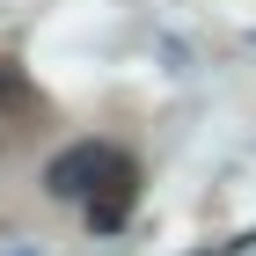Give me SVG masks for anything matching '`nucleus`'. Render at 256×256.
<instances>
[{
    "instance_id": "obj_1",
    "label": "nucleus",
    "mask_w": 256,
    "mask_h": 256,
    "mask_svg": "<svg viewBox=\"0 0 256 256\" xmlns=\"http://www.w3.org/2000/svg\"><path fill=\"white\" fill-rule=\"evenodd\" d=\"M102 190H88V227H96V234H118L124 227V212H132V190H139V176H132V161H102Z\"/></svg>"
},
{
    "instance_id": "obj_2",
    "label": "nucleus",
    "mask_w": 256,
    "mask_h": 256,
    "mask_svg": "<svg viewBox=\"0 0 256 256\" xmlns=\"http://www.w3.org/2000/svg\"><path fill=\"white\" fill-rule=\"evenodd\" d=\"M102 161H110V154H102L96 139H80V146H66V154L44 168V190H52V198H88L96 176H102Z\"/></svg>"
},
{
    "instance_id": "obj_3",
    "label": "nucleus",
    "mask_w": 256,
    "mask_h": 256,
    "mask_svg": "<svg viewBox=\"0 0 256 256\" xmlns=\"http://www.w3.org/2000/svg\"><path fill=\"white\" fill-rule=\"evenodd\" d=\"M8 88H15V80H8V74H0V96H8Z\"/></svg>"
}]
</instances>
